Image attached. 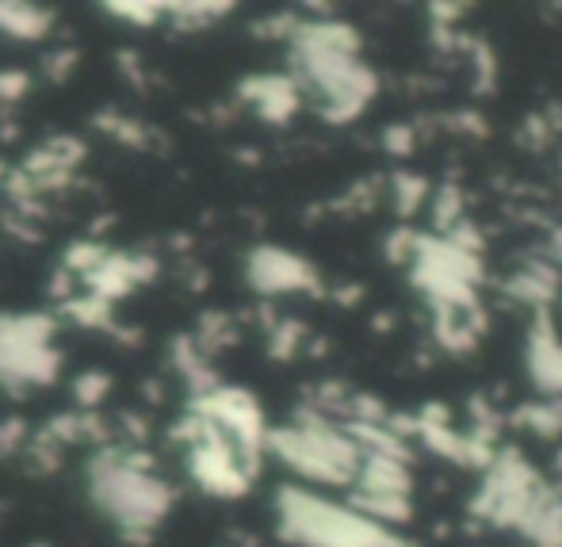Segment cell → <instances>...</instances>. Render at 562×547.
<instances>
[{
    "instance_id": "obj_1",
    "label": "cell",
    "mask_w": 562,
    "mask_h": 547,
    "mask_svg": "<svg viewBox=\"0 0 562 547\" xmlns=\"http://www.w3.org/2000/svg\"><path fill=\"white\" fill-rule=\"evenodd\" d=\"M89 498L123 536L146 540L172 513V487L149 467L146 456L123 448H100L89 464Z\"/></svg>"
},
{
    "instance_id": "obj_2",
    "label": "cell",
    "mask_w": 562,
    "mask_h": 547,
    "mask_svg": "<svg viewBox=\"0 0 562 547\" xmlns=\"http://www.w3.org/2000/svg\"><path fill=\"white\" fill-rule=\"evenodd\" d=\"M265 451H272L291 475L314 487H352L363 464V448L352 433L314 410H303L280 429H268Z\"/></svg>"
},
{
    "instance_id": "obj_3",
    "label": "cell",
    "mask_w": 562,
    "mask_h": 547,
    "mask_svg": "<svg viewBox=\"0 0 562 547\" xmlns=\"http://www.w3.org/2000/svg\"><path fill=\"white\" fill-rule=\"evenodd\" d=\"M276 513H280V533L299 547H409L391 528L306 487H283L276 494Z\"/></svg>"
},
{
    "instance_id": "obj_4",
    "label": "cell",
    "mask_w": 562,
    "mask_h": 547,
    "mask_svg": "<svg viewBox=\"0 0 562 547\" xmlns=\"http://www.w3.org/2000/svg\"><path fill=\"white\" fill-rule=\"evenodd\" d=\"M58 376V322L35 311L0 314V387H50Z\"/></svg>"
},
{
    "instance_id": "obj_5",
    "label": "cell",
    "mask_w": 562,
    "mask_h": 547,
    "mask_svg": "<svg viewBox=\"0 0 562 547\" xmlns=\"http://www.w3.org/2000/svg\"><path fill=\"white\" fill-rule=\"evenodd\" d=\"M245 280L252 283V291L260 295H288V291H314L318 276L303 257L280 249V245H260L245 260Z\"/></svg>"
},
{
    "instance_id": "obj_6",
    "label": "cell",
    "mask_w": 562,
    "mask_h": 547,
    "mask_svg": "<svg viewBox=\"0 0 562 547\" xmlns=\"http://www.w3.org/2000/svg\"><path fill=\"white\" fill-rule=\"evenodd\" d=\"M241 97L249 100V104L257 108L265 119L283 123V119L295 115L303 92H299L295 77H252V81L241 85Z\"/></svg>"
},
{
    "instance_id": "obj_7",
    "label": "cell",
    "mask_w": 562,
    "mask_h": 547,
    "mask_svg": "<svg viewBox=\"0 0 562 547\" xmlns=\"http://www.w3.org/2000/svg\"><path fill=\"white\" fill-rule=\"evenodd\" d=\"M54 31V12L27 0H0V35L15 43H43Z\"/></svg>"
},
{
    "instance_id": "obj_8",
    "label": "cell",
    "mask_w": 562,
    "mask_h": 547,
    "mask_svg": "<svg viewBox=\"0 0 562 547\" xmlns=\"http://www.w3.org/2000/svg\"><path fill=\"white\" fill-rule=\"evenodd\" d=\"M226 12H234V4H165V20H172L180 31H195L218 23Z\"/></svg>"
},
{
    "instance_id": "obj_9",
    "label": "cell",
    "mask_w": 562,
    "mask_h": 547,
    "mask_svg": "<svg viewBox=\"0 0 562 547\" xmlns=\"http://www.w3.org/2000/svg\"><path fill=\"white\" fill-rule=\"evenodd\" d=\"M108 12H115L123 23L131 27H154V23L165 20V4L157 0H131V4H108Z\"/></svg>"
},
{
    "instance_id": "obj_10",
    "label": "cell",
    "mask_w": 562,
    "mask_h": 547,
    "mask_svg": "<svg viewBox=\"0 0 562 547\" xmlns=\"http://www.w3.org/2000/svg\"><path fill=\"white\" fill-rule=\"evenodd\" d=\"M108 387H112V383H108L104 371H85V376L74 383V394H77V402H81L85 410H97V402L108 394Z\"/></svg>"
},
{
    "instance_id": "obj_11",
    "label": "cell",
    "mask_w": 562,
    "mask_h": 547,
    "mask_svg": "<svg viewBox=\"0 0 562 547\" xmlns=\"http://www.w3.org/2000/svg\"><path fill=\"white\" fill-rule=\"evenodd\" d=\"M31 89V77L23 74V69H8V74H0V100L4 104H15V100H23Z\"/></svg>"
},
{
    "instance_id": "obj_12",
    "label": "cell",
    "mask_w": 562,
    "mask_h": 547,
    "mask_svg": "<svg viewBox=\"0 0 562 547\" xmlns=\"http://www.w3.org/2000/svg\"><path fill=\"white\" fill-rule=\"evenodd\" d=\"M4 177H8V172H4V165H0V192H4Z\"/></svg>"
}]
</instances>
